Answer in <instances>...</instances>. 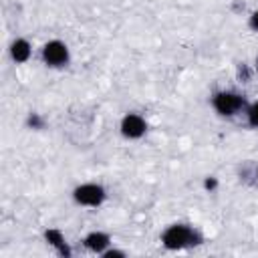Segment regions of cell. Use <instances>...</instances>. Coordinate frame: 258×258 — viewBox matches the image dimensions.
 Masks as SVG:
<instances>
[{
    "mask_svg": "<svg viewBox=\"0 0 258 258\" xmlns=\"http://www.w3.org/2000/svg\"><path fill=\"white\" fill-rule=\"evenodd\" d=\"M161 242L167 250H181V248L202 244V236L198 230H194L187 224H171L161 234Z\"/></svg>",
    "mask_w": 258,
    "mask_h": 258,
    "instance_id": "cell-1",
    "label": "cell"
},
{
    "mask_svg": "<svg viewBox=\"0 0 258 258\" xmlns=\"http://www.w3.org/2000/svg\"><path fill=\"white\" fill-rule=\"evenodd\" d=\"M212 105L222 117H232L246 107V99L234 91H220L214 95Z\"/></svg>",
    "mask_w": 258,
    "mask_h": 258,
    "instance_id": "cell-2",
    "label": "cell"
},
{
    "mask_svg": "<svg viewBox=\"0 0 258 258\" xmlns=\"http://www.w3.org/2000/svg\"><path fill=\"white\" fill-rule=\"evenodd\" d=\"M107 194H105V187L99 185V183H83V185H77L73 189V200L79 204V206H89V208H97L105 202Z\"/></svg>",
    "mask_w": 258,
    "mask_h": 258,
    "instance_id": "cell-3",
    "label": "cell"
},
{
    "mask_svg": "<svg viewBox=\"0 0 258 258\" xmlns=\"http://www.w3.org/2000/svg\"><path fill=\"white\" fill-rule=\"evenodd\" d=\"M42 60L48 67H64L69 62V46L60 40H48L42 46Z\"/></svg>",
    "mask_w": 258,
    "mask_h": 258,
    "instance_id": "cell-4",
    "label": "cell"
},
{
    "mask_svg": "<svg viewBox=\"0 0 258 258\" xmlns=\"http://www.w3.org/2000/svg\"><path fill=\"white\" fill-rule=\"evenodd\" d=\"M147 131V123L141 115L137 113H127L123 119H121V135L127 137V139H139L143 137Z\"/></svg>",
    "mask_w": 258,
    "mask_h": 258,
    "instance_id": "cell-5",
    "label": "cell"
},
{
    "mask_svg": "<svg viewBox=\"0 0 258 258\" xmlns=\"http://www.w3.org/2000/svg\"><path fill=\"white\" fill-rule=\"evenodd\" d=\"M44 240H46V242H48L60 256H64V258L71 256V248H69V244H67V240H64V236H62L60 230H56V228H48V230H44Z\"/></svg>",
    "mask_w": 258,
    "mask_h": 258,
    "instance_id": "cell-6",
    "label": "cell"
},
{
    "mask_svg": "<svg viewBox=\"0 0 258 258\" xmlns=\"http://www.w3.org/2000/svg\"><path fill=\"white\" fill-rule=\"evenodd\" d=\"M83 242H85L87 250H91V252H95V254H103V252L109 248L111 238H109V234H105V232H91V234L85 236Z\"/></svg>",
    "mask_w": 258,
    "mask_h": 258,
    "instance_id": "cell-7",
    "label": "cell"
},
{
    "mask_svg": "<svg viewBox=\"0 0 258 258\" xmlns=\"http://www.w3.org/2000/svg\"><path fill=\"white\" fill-rule=\"evenodd\" d=\"M32 54V46L26 38H16L12 44H10V56L14 62H26Z\"/></svg>",
    "mask_w": 258,
    "mask_h": 258,
    "instance_id": "cell-8",
    "label": "cell"
},
{
    "mask_svg": "<svg viewBox=\"0 0 258 258\" xmlns=\"http://www.w3.org/2000/svg\"><path fill=\"white\" fill-rule=\"evenodd\" d=\"M246 115H248V125H250V127H258V101H254V103L248 107Z\"/></svg>",
    "mask_w": 258,
    "mask_h": 258,
    "instance_id": "cell-9",
    "label": "cell"
},
{
    "mask_svg": "<svg viewBox=\"0 0 258 258\" xmlns=\"http://www.w3.org/2000/svg\"><path fill=\"white\" fill-rule=\"evenodd\" d=\"M101 256H103V258H125V252H123V250H109V248H107Z\"/></svg>",
    "mask_w": 258,
    "mask_h": 258,
    "instance_id": "cell-10",
    "label": "cell"
},
{
    "mask_svg": "<svg viewBox=\"0 0 258 258\" xmlns=\"http://www.w3.org/2000/svg\"><path fill=\"white\" fill-rule=\"evenodd\" d=\"M248 26H250L254 32H258V8L252 12V16H250V20H248Z\"/></svg>",
    "mask_w": 258,
    "mask_h": 258,
    "instance_id": "cell-11",
    "label": "cell"
},
{
    "mask_svg": "<svg viewBox=\"0 0 258 258\" xmlns=\"http://www.w3.org/2000/svg\"><path fill=\"white\" fill-rule=\"evenodd\" d=\"M28 123H30V125H34V127H40V125H42V123L38 121V117H36V115H32V117L28 119Z\"/></svg>",
    "mask_w": 258,
    "mask_h": 258,
    "instance_id": "cell-12",
    "label": "cell"
},
{
    "mask_svg": "<svg viewBox=\"0 0 258 258\" xmlns=\"http://www.w3.org/2000/svg\"><path fill=\"white\" fill-rule=\"evenodd\" d=\"M204 185H206L208 189H214V187H216V179H214V177H210V179H206V183H204Z\"/></svg>",
    "mask_w": 258,
    "mask_h": 258,
    "instance_id": "cell-13",
    "label": "cell"
},
{
    "mask_svg": "<svg viewBox=\"0 0 258 258\" xmlns=\"http://www.w3.org/2000/svg\"><path fill=\"white\" fill-rule=\"evenodd\" d=\"M256 71H258V58H256Z\"/></svg>",
    "mask_w": 258,
    "mask_h": 258,
    "instance_id": "cell-14",
    "label": "cell"
}]
</instances>
